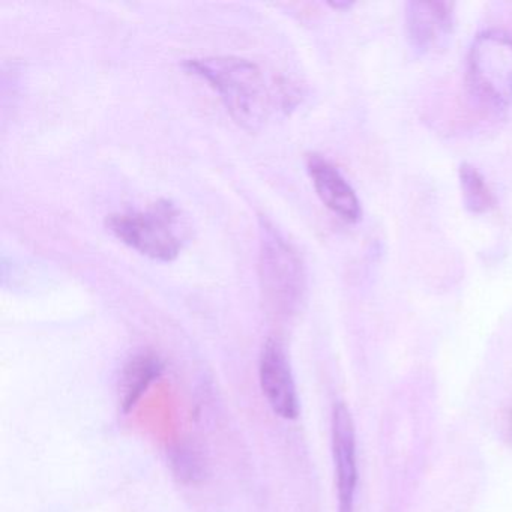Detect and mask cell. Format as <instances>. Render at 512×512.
Instances as JSON below:
<instances>
[{"mask_svg":"<svg viewBox=\"0 0 512 512\" xmlns=\"http://www.w3.org/2000/svg\"><path fill=\"white\" fill-rule=\"evenodd\" d=\"M260 280L263 295L278 313H289L302 299L304 266L295 248L271 224L262 226Z\"/></svg>","mask_w":512,"mask_h":512,"instance_id":"3957f363","label":"cell"},{"mask_svg":"<svg viewBox=\"0 0 512 512\" xmlns=\"http://www.w3.org/2000/svg\"><path fill=\"white\" fill-rule=\"evenodd\" d=\"M332 454L337 479L338 512H353L358 485V461L355 425L344 403L335 404L332 410Z\"/></svg>","mask_w":512,"mask_h":512,"instance_id":"8992f818","label":"cell"},{"mask_svg":"<svg viewBox=\"0 0 512 512\" xmlns=\"http://www.w3.org/2000/svg\"><path fill=\"white\" fill-rule=\"evenodd\" d=\"M331 5L332 8H349V7H352V2H337V4H335V2H331Z\"/></svg>","mask_w":512,"mask_h":512,"instance_id":"4fadbf2b","label":"cell"},{"mask_svg":"<svg viewBox=\"0 0 512 512\" xmlns=\"http://www.w3.org/2000/svg\"><path fill=\"white\" fill-rule=\"evenodd\" d=\"M460 185L463 191L464 205L475 214H484L494 208V197L481 173L470 166L463 164L460 167Z\"/></svg>","mask_w":512,"mask_h":512,"instance_id":"8fae6325","label":"cell"},{"mask_svg":"<svg viewBox=\"0 0 512 512\" xmlns=\"http://www.w3.org/2000/svg\"><path fill=\"white\" fill-rule=\"evenodd\" d=\"M407 34L413 49L428 52L452 29V7L446 2H409Z\"/></svg>","mask_w":512,"mask_h":512,"instance_id":"ba28073f","label":"cell"},{"mask_svg":"<svg viewBox=\"0 0 512 512\" xmlns=\"http://www.w3.org/2000/svg\"><path fill=\"white\" fill-rule=\"evenodd\" d=\"M106 226L128 247L161 262L175 260L184 245L181 211L169 200H158L145 211L109 215Z\"/></svg>","mask_w":512,"mask_h":512,"instance_id":"7a4b0ae2","label":"cell"},{"mask_svg":"<svg viewBox=\"0 0 512 512\" xmlns=\"http://www.w3.org/2000/svg\"><path fill=\"white\" fill-rule=\"evenodd\" d=\"M307 167L317 196L325 203L326 208L349 223L358 221L361 218V203L340 170L317 154L308 157Z\"/></svg>","mask_w":512,"mask_h":512,"instance_id":"52a82bcc","label":"cell"},{"mask_svg":"<svg viewBox=\"0 0 512 512\" xmlns=\"http://www.w3.org/2000/svg\"><path fill=\"white\" fill-rule=\"evenodd\" d=\"M163 362L154 352H140L125 364L121 380V406L124 412L136 407L149 386L163 373Z\"/></svg>","mask_w":512,"mask_h":512,"instance_id":"9c48e42d","label":"cell"},{"mask_svg":"<svg viewBox=\"0 0 512 512\" xmlns=\"http://www.w3.org/2000/svg\"><path fill=\"white\" fill-rule=\"evenodd\" d=\"M182 67L202 77L220 95L233 121L248 131L262 127L271 112V94L262 70L236 56L187 59Z\"/></svg>","mask_w":512,"mask_h":512,"instance_id":"6da1fadb","label":"cell"},{"mask_svg":"<svg viewBox=\"0 0 512 512\" xmlns=\"http://www.w3.org/2000/svg\"><path fill=\"white\" fill-rule=\"evenodd\" d=\"M170 466L179 481L196 484L205 478L206 463L202 452L190 442H179L170 449Z\"/></svg>","mask_w":512,"mask_h":512,"instance_id":"30bf717a","label":"cell"},{"mask_svg":"<svg viewBox=\"0 0 512 512\" xmlns=\"http://www.w3.org/2000/svg\"><path fill=\"white\" fill-rule=\"evenodd\" d=\"M505 431H506V439L512 443V409L509 410L508 415H506L505 421Z\"/></svg>","mask_w":512,"mask_h":512,"instance_id":"7c38bea8","label":"cell"},{"mask_svg":"<svg viewBox=\"0 0 512 512\" xmlns=\"http://www.w3.org/2000/svg\"><path fill=\"white\" fill-rule=\"evenodd\" d=\"M470 86L493 107L512 104V37L502 31L478 35L467 58Z\"/></svg>","mask_w":512,"mask_h":512,"instance_id":"277c9868","label":"cell"},{"mask_svg":"<svg viewBox=\"0 0 512 512\" xmlns=\"http://www.w3.org/2000/svg\"><path fill=\"white\" fill-rule=\"evenodd\" d=\"M259 380L271 409L284 419L299 415V397L289 359L277 340H268L260 353Z\"/></svg>","mask_w":512,"mask_h":512,"instance_id":"5b68a950","label":"cell"}]
</instances>
